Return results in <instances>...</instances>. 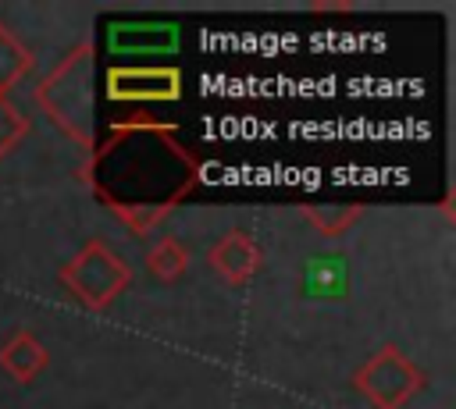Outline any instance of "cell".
<instances>
[{
	"label": "cell",
	"instance_id": "cell-1",
	"mask_svg": "<svg viewBox=\"0 0 456 409\" xmlns=\"http://www.w3.org/2000/svg\"><path fill=\"white\" fill-rule=\"evenodd\" d=\"M303 285H306L310 295H324V299L342 295V288H346V263L338 256H317V260L306 263Z\"/></svg>",
	"mask_w": 456,
	"mask_h": 409
}]
</instances>
